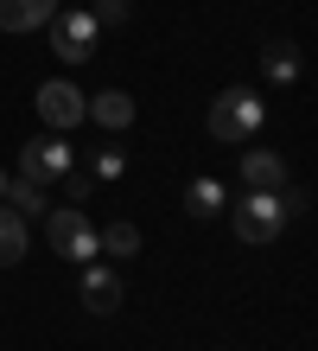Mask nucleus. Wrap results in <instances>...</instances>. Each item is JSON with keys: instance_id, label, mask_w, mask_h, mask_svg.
<instances>
[{"instance_id": "8", "label": "nucleus", "mask_w": 318, "mask_h": 351, "mask_svg": "<svg viewBox=\"0 0 318 351\" xmlns=\"http://www.w3.org/2000/svg\"><path fill=\"white\" fill-rule=\"evenodd\" d=\"M0 204H7L13 217H45V211H51L45 185H38V179H26V173H13L7 185H0Z\"/></svg>"}, {"instance_id": "19", "label": "nucleus", "mask_w": 318, "mask_h": 351, "mask_svg": "<svg viewBox=\"0 0 318 351\" xmlns=\"http://www.w3.org/2000/svg\"><path fill=\"white\" fill-rule=\"evenodd\" d=\"M0 185H7V173H0Z\"/></svg>"}, {"instance_id": "12", "label": "nucleus", "mask_w": 318, "mask_h": 351, "mask_svg": "<svg viewBox=\"0 0 318 351\" xmlns=\"http://www.w3.org/2000/svg\"><path fill=\"white\" fill-rule=\"evenodd\" d=\"M83 115H96L102 128H127V121H134V96H127V90H102V96H90Z\"/></svg>"}, {"instance_id": "3", "label": "nucleus", "mask_w": 318, "mask_h": 351, "mask_svg": "<svg viewBox=\"0 0 318 351\" xmlns=\"http://www.w3.org/2000/svg\"><path fill=\"white\" fill-rule=\"evenodd\" d=\"M229 217H236V237H242V243H274V237L287 230L280 192H242L236 204H229Z\"/></svg>"}, {"instance_id": "9", "label": "nucleus", "mask_w": 318, "mask_h": 351, "mask_svg": "<svg viewBox=\"0 0 318 351\" xmlns=\"http://www.w3.org/2000/svg\"><path fill=\"white\" fill-rule=\"evenodd\" d=\"M83 306H90V313H115V306H121V281H115V268L83 262Z\"/></svg>"}, {"instance_id": "15", "label": "nucleus", "mask_w": 318, "mask_h": 351, "mask_svg": "<svg viewBox=\"0 0 318 351\" xmlns=\"http://www.w3.org/2000/svg\"><path fill=\"white\" fill-rule=\"evenodd\" d=\"M102 256H140V230L134 223H109V230H96Z\"/></svg>"}, {"instance_id": "4", "label": "nucleus", "mask_w": 318, "mask_h": 351, "mask_svg": "<svg viewBox=\"0 0 318 351\" xmlns=\"http://www.w3.org/2000/svg\"><path fill=\"white\" fill-rule=\"evenodd\" d=\"M45 32H51V51L64 58V64H83V58L96 51V38H102V26L90 19V7H70V13H51V19H45Z\"/></svg>"}, {"instance_id": "11", "label": "nucleus", "mask_w": 318, "mask_h": 351, "mask_svg": "<svg viewBox=\"0 0 318 351\" xmlns=\"http://www.w3.org/2000/svg\"><path fill=\"white\" fill-rule=\"evenodd\" d=\"M223 204H229V185H223V179H210V173H198V179L185 185V211H191V217H217Z\"/></svg>"}, {"instance_id": "1", "label": "nucleus", "mask_w": 318, "mask_h": 351, "mask_svg": "<svg viewBox=\"0 0 318 351\" xmlns=\"http://www.w3.org/2000/svg\"><path fill=\"white\" fill-rule=\"evenodd\" d=\"M45 243H51L57 256H70L77 268L102 256V243H96V223L83 217V204H51V211H45Z\"/></svg>"}, {"instance_id": "6", "label": "nucleus", "mask_w": 318, "mask_h": 351, "mask_svg": "<svg viewBox=\"0 0 318 351\" xmlns=\"http://www.w3.org/2000/svg\"><path fill=\"white\" fill-rule=\"evenodd\" d=\"M83 109H90V96H83L77 84H64V77H51V84H38V115H45V128L64 134V128H77Z\"/></svg>"}, {"instance_id": "17", "label": "nucleus", "mask_w": 318, "mask_h": 351, "mask_svg": "<svg viewBox=\"0 0 318 351\" xmlns=\"http://www.w3.org/2000/svg\"><path fill=\"white\" fill-rule=\"evenodd\" d=\"M127 173V154L121 147H96V179H121Z\"/></svg>"}, {"instance_id": "14", "label": "nucleus", "mask_w": 318, "mask_h": 351, "mask_svg": "<svg viewBox=\"0 0 318 351\" xmlns=\"http://www.w3.org/2000/svg\"><path fill=\"white\" fill-rule=\"evenodd\" d=\"M261 71L274 77V84H293V77H300V45H287V38H280V45H267L261 51Z\"/></svg>"}, {"instance_id": "16", "label": "nucleus", "mask_w": 318, "mask_h": 351, "mask_svg": "<svg viewBox=\"0 0 318 351\" xmlns=\"http://www.w3.org/2000/svg\"><path fill=\"white\" fill-rule=\"evenodd\" d=\"M127 13H134L127 0H96V7H90V19H96L102 32H109V26H127Z\"/></svg>"}, {"instance_id": "18", "label": "nucleus", "mask_w": 318, "mask_h": 351, "mask_svg": "<svg viewBox=\"0 0 318 351\" xmlns=\"http://www.w3.org/2000/svg\"><path fill=\"white\" fill-rule=\"evenodd\" d=\"M64 179H70V204H90V179H83L77 167H70V173H64Z\"/></svg>"}, {"instance_id": "2", "label": "nucleus", "mask_w": 318, "mask_h": 351, "mask_svg": "<svg viewBox=\"0 0 318 351\" xmlns=\"http://www.w3.org/2000/svg\"><path fill=\"white\" fill-rule=\"evenodd\" d=\"M267 121V102L254 90H223L217 102H210V134L217 141H254Z\"/></svg>"}, {"instance_id": "5", "label": "nucleus", "mask_w": 318, "mask_h": 351, "mask_svg": "<svg viewBox=\"0 0 318 351\" xmlns=\"http://www.w3.org/2000/svg\"><path fill=\"white\" fill-rule=\"evenodd\" d=\"M70 167H77V154H70V141H64V134H32V141H26V154H19V173L38 179V185L64 179Z\"/></svg>"}, {"instance_id": "7", "label": "nucleus", "mask_w": 318, "mask_h": 351, "mask_svg": "<svg viewBox=\"0 0 318 351\" xmlns=\"http://www.w3.org/2000/svg\"><path fill=\"white\" fill-rule=\"evenodd\" d=\"M242 185L248 192H287V160L267 154V147H248L242 154Z\"/></svg>"}, {"instance_id": "10", "label": "nucleus", "mask_w": 318, "mask_h": 351, "mask_svg": "<svg viewBox=\"0 0 318 351\" xmlns=\"http://www.w3.org/2000/svg\"><path fill=\"white\" fill-rule=\"evenodd\" d=\"M57 13V0H0V32H32Z\"/></svg>"}, {"instance_id": "13", "label": "nucleus", "mask_w": 318, "mask_h": 351, "mask_svg": "<svg viewBox=\"0 0 318 351\" xmlns=\"http://www.w3.org/2000/svg\"><path fill=\"white\" fill-rule=\"evenodd\" d=\"M19 256H26V217H13L0 204V268H13Z\"/></svg>"}]
</instances>
